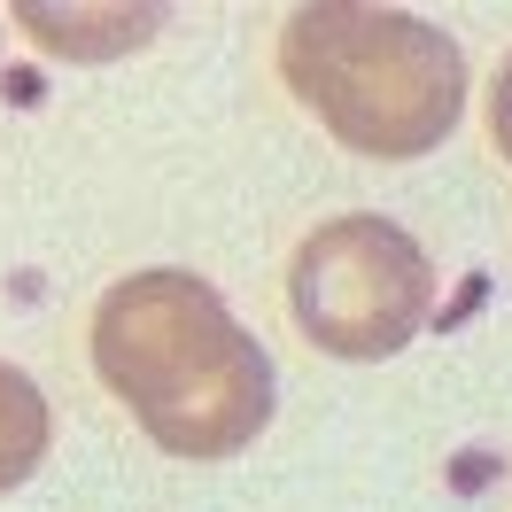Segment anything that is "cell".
I'll list each match as a JSON object with an SVG mask.
<instances>
[{"label":"cell","instance_id":"cell-4","mask_svg":"<svg viewBox=\"0 0 512 512\" xmlns=\"http://www.w3.org/2000/svg\"><path fill=\"white\" fill-rule=\"evenodd\" d=\"M16 24L55 63H125L132 47L163 32V8H24Z\"/></svg>","mask_w":512,"mask_h":512},{"label":"cell","instance_id":"cell-6","mask_svg":"<svg viewBox=\"0 0 512 512\" xmlns=\"http://www.w3.org/2000/svg\"><path fill=\"white\" fill-rule=\"evenodd\" d=\"M489 148L512 163V55L497 63V78H489Z\"/></svg>","mask_w":512,"mask_h":512},{"label":"cell","instance_id":"cell-3","mask_svg":"<svg viewBox=\"0 0 512 512\" xmlns=\"http://www.w3.org/2000/svg\"><path fill=\"white\" fill-rule=\"evenodd\" d=\"M288 319L334 365H381L435 319V256L381 210L326 218L288 256Z\"/></svg>","mask_w":512,"mask_h":512},{"label":"cell","instance_id":"cell-2","mask_svg":"<svg viewBox=\"0 0 512 512\" xmlns=\"http://www.w3.org/2000/svg\"><path fill=\"white\" fill-rule=\"evenodd\" d=\"M280 78L288 94L373 163L435 156L466 117V47L412 8H350L319 0L280 24Z\"/></svg>","mask_w":512,"mask_h":512},{"label":"cell","instance_id":"cell-5","mask_svg":"<svg viewBox=\"0 0 512 512\" xmlns=\"http://www.w3.org/2000/svg\"><path fill=\"white\" fill-rule=\"evenodd\" d=\"M47 443H55V412H47V388L0 357V497L24 489V481L47 466Z\"/></svg>","mask_w":512,"mask_h":512},{"label":"cell","instance_id":"cell-1","mask_svg":"<svg viewBox=\"0 0 512 512\" xmlns=\"http://www.w3.org/2000/svg\"><path fill=\"white\" fill-rule=\"evenodd\" d=\"M94 373L117 396V412L171 458L218 466L272 427L280 373L241 311L187 264L125 272L94 303Z\"/></svg>","mask_w":512,"mask_h":512}]
</instances>
